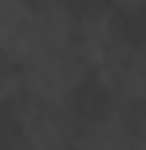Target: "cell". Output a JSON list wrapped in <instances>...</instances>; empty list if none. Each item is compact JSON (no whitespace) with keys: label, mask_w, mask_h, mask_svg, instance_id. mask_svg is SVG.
<instances>
[{"label":"cell","mask_w":146,"mask_h":150,"mask_svg":"<svg viewBox=\"0 0 146 150\" xmlns=\"http://www.w3.org/2000/svg\"><path fill=\"white\" fill-rule=\"evenodd\" d=\"M89 81L85 65L77 61V53H45V57H28L16 65V85L21 98L28 101H53V105H69L77 89Z\"/></svg>","instance_id":"obj_1"},{"label":"cell","mask_w":146,"mask_h":150,"mask_svg":"<svg viewBox=\"0 0 146 150\" xmlns=\"http://www.w3.org/2000/svg\"><path fill=\"white\" fill-rule=\"evenodd\" d=\"M16 134L24 150H73L77 118L69 114V105L16 98Z\"/></svg>","instance_id":"obj_2"},{"label":"cell","mask_w":146,"mask_h":150,"mask_svg":"<svg viewBox=\"0 0 146 150\" xmlns=\"http://www.w3.org/2000/svg\"><path fill=\"white\" fill-rule=\"evenodd\" d=\"M126 37L118 28V16L106 12V8H94V12H81L77 16V33H73V53L77 61L85 65V73L94 81L97 73H106L122 53H126Z\"/></svg>","instance_id":"obj_3"},{"label":"cell","mask_w":146,"mask_h":150,"mask_svg":"<svg viewBox=\"0 0 146 150\" xmlns=\"http://www.w3.org/2000/svg\"><path fill=\"white\" fill-rule=\"evenodd\" d=\"M77 16L65 0H33V28H28V57L73 49ZM24 57V61H28Z\"/></svg>","instance_id":"obj_4"},{"label":"cell","mask_w":146,"mask_h":150,"mask_svg":"<svg viewBox=\"0 0 146 150\" xmlns=\"http://www.w3.org/2000/svg\"><path fill=\"white\" fill-rule=\"evenodd\" d=\"M97 85H101V93H110V98L118 101V105H146V45H126L118 61L106 69V73L94 77Z\"/></svg>","instance_id":"obj_5"},{"label":"cell","mask_w":146,"mask_h":150,"mask_svg":"<svg viewBox=\"0 0 146 150\" xmlns=\"http://www.w3.org/2000/svg\"><path fill=\"white\" fill-rule=\"evenodd\" d=\"M73 150H134V118L126 105H110L94 118L77 122Z\"/></svg>","instance_id":"obj_6"},{"label":"cell","mask_w":146,"mask_h":150,"mask_svg":"<svg viewBox=\"0 0 146 150\" xmlns=\"http://www.w3.org/2000/svg\"><path fill=\"white\" fill-rule=\"evenodd\" d=\"M28 28H33V0H0V57L21 65L28 57Z\"/></svg>","instance_id":"obj_7"},{"label":"cell","mask_w":146,"mask_h":150,"mask_svg":"<svg viewBox=\"0 0 146 150\" xmlns=\"http://www.w3.org/2000/svg\"><path fill=\"white\" fill-rule=\"evenodd\" d=\"M16 98H21V85H16V65L0 57V110H4L8 101H16Z\"/></svg>","instance_id":"obj_8"},{"label":"cell","mask_w":146,"mask_h":150,"mask_svg":"<svg viewBox=\"0 0 146 150\" xmlns=\"http://www.w3.org/2000/svg\"><path fill=\"white\" fill-rule=\"evenodd\" d=\"M134 150H146V105H142V114L134 118Z\"/></svg>","instance_id":"obj_9"},{"label":"cell","mask_w":146,"mask_h":150,"mask_svg":"<svg viewBox=\"0 0 146 150\" xmlns=\"http://www.w3.org/2000/svg\"><path fill=\"white\" fill-rule=\"evenodd\" d=\"M110 8L114 12H138V8H146V0H110Z\"/></svg>","instance_id":"obj_10"},{"label":"cell","mask_w":146,"mask_h":150,"mask_svg":"<svg viewBox=\"0 0 146 150\" xmlns=\"http://www.w3.org/2000/svg\"><path fill=\"white\" fill-rule=\"evenodd\" d=\"M16 150H24V146H16Z\"/></svg>","instance_id":"obj_11"}]
</instances>
